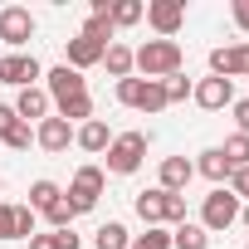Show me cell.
<instances>
[{
  "mask_svg": "<svg viewBox=\"0 0 249 249\" xmlns=\"http://www.w3.org/2000/svg\"><path fill=\"white\" fill-rule=\"evenodd\" d=\"M181 64H186V54L176 39H147L142 49H132V69H142V78H152V83L181 73Z\"/></svg>",
  "mask_w": 249,
  "mask_h": 249,
  "instance_id": "6da1fadb",
  "label": "cell"
},
{
  "mask_svg": "<svg viewBox=\"0 0 249 249\" xmlns=\"http://www.w3.org/2000/svg\"><path fill=\"white\" fill-rule=\"evenodd\" d=\"M117 103L122 107H137V112H166V88L152 83V78H122L117 83Z\"/></svg>",
  "mask_w": 249,
  "mask_h": 249,
  "instance_id": "7a4b0ae2",
  "label": "cell"
},
{
  "mask_svg": "<svg viewBox=\"0 0 249 249\" xmlns=\"http://www.w3.org/2000/svg\"><path fill=\"white\" fill-rule=\"evenodd\" d=\"M103 186H107L103 166H78V171H73V181H69V191H64V200L73 205V215H83V210H93V205H98Z\"/></svg>",
  "mask_w": 249,
  "mask_h": 249,
  "instance_id": "3957f363",
  "label": "cell"
},
{
  "mask_svg": "<svg viewBox=\"0 0 249 249\" xmlns=\"http://www.w3.org/2000/svg\"><path fill=\"white\" fill-rule=\"evenodd\" d=\"M142 157H147V132H122L107 147V171L112 176H132L142 166Z\"/></svg>",
  "mask_w": 249,
  "mask_h": 249,
  "instance_id": "277c9868",
  "label": "cell"
},
{
  "mask_svg": "<svg viewBox=\"0 0 249 249\" xmlns=\"http://www.w3.org/2000/svg\"><path fill=\"white\" fill-rule=\"evenodd\" d=\"M239 220V200L225 191V186H215L210 196H205V205H200V230L205 234H220V230H230Z\"/></svg>",
  "mask_w": 249,
  "mask_h": 249,
  "instance_id": "5b68a950",
  "label": "cell"
},
{
  "mask_svg": "<svg viewBox=\"0 0 249 249\" xmlns=\"http://www.w3.org/2000/svg\"><path fill=\"white\" fill-rule=\"evenodd\" d=\"M44 69L35 54H5L0 59V83H15V88H39Z\"/></svg>",
  "mask_w": 249,
  "mask_h": 249,
  "instance_id": "8992f818",
  "label": "cell"
},
{
  "mask_svg": "<svg viewBox=\"0 0 249 249\" xmlns=\"http://www.w3.org/2000/svg\"><path fill=\"white\" fill-rule=\"evenodd\" d=\"M0 39H5L10 49L30 44V39H35V15H30L25 5H5V10H0Z\"/></svg>",
  "mask_w": 249,
  "mask_h": 249,
  "instance_id": "52a82bcc",
  "label": "cell"
},
{
  "mask_svg": "<svg viewBox=\"0 0 249 249\" xmlns=\"http://www.w3.org/2000/svg\"><path fill=\"white\" fill-rule=\"evenodd\" d=\"M210 73L215 78H249V44H225V49H215L210 54Z\"/></svg>",
  "mask_w": 249,
  "mask_h": 249,
  "instance_id": "ba28073f",
  "label": "cell"
},
{
  "mask_svg": "<svg viewBox=\"0 0 249 249\" xmlns=\"http://www.w3.org/2000/svg\"><path fill=\"white\" fill-rule=\"evenodd\" d=\"M147 25H152L161 39H171V35L186 25V5H181V0H152V5H147Z\"/></svg>",
  "mask_w": 249,
  "mask_h": 249,
  "instance_id": "9c48e42d",
  "label": "cell"
},
{
  "mask_svg": "<svg viewBox=\"0 0 249 249\" xmlns=\"http://www.w3.org/2000/svg\"><path fill=\"white\" fill-rule=\"evenodd\" d=\"M191 98H196V103H200L205 112H220V107H230V103H234V83H230V78H215V73H210V78H200V83L191 88Z\"/></svg>",
  "mask_w": 249,
  "mask_h": 249,
  "instance_id": "30bf717a",
  "label": "cell"
},
{
  "mask_svg": "<svg viewBox=\"0 0 249 249\" xmlns=\"http://www.w3.org/2000/svg\"><path fill=\"white\" fill-rule=\"evenodd\" d=\"M44 93H49V103H64V98H78V93H88V83H83V73H73L69 64H59V69H49L44 73Z\"/></svg>",
  "mask_w": 249,
  "mask_h": 249,
  "instance_id": "8fae6325",
  "label": "cell"
},
{
  "mask_svg": "<svg viewBox=\"0 0 249 249\" xmlns=\"http://www.w3.org/2000/svg\"><path fill=\"white\" fill-rule=\"evenodd\" d=\"M0 142H5V147H15V152H30V142H35L30 122H20L10 103H0Z\"/></svg>",
  "mask_w": 249,
  "mask_h": 249,
  "instance_id": "7c38bea8",
  "label": "cell"
},
{
  "mask_svg": "<svg viewBox=\"0 0 249 249\" xmlns=\"http://www.w3.org/2000/svg\"><path fill=\"white\" fill-rule=\"evenodd\" d=\"M35 142L44 147V152H69V142H73V127L64 117H44L39 127H35Z\"/></svg>",
  "mask_w": 249,
  "mask_h": 249,
  "instance_id": "4fadbf2b",
  "label": "cell"
},
{
  "mask_svg": "<svg viewBox=\"0 0 249 249\" xmlns=\"http://www.w3.org/2000/svg\"><path fill=\"white\" fill-rule=\"evenodd\" d=\"M103 49L107 44H98V39H88V35H78V39H69V69L73 73H83V69H93V64H103Z\"/></svg>",
  "mask_w": 249,
  "mask_h": 249,
  "instance_id": "5bb4252c",
  "label": "cell"
},
{
  "mask_svg": "<svg viewBox=\"0 0 249 249\" xmlns=\"http://www.w3.org/2000/svg\"><path fill=\"white\" fill-rule=\"evenodd\" d=\"M10 107H15L20 122H44V117H49V93H44V88H20V98H15Z\"/></svg>",
  "mask_w": 249,
  "mask_h": 249,
  "instance_id": "9a60e30c",
  "label": "cell"
},
{
  "mask_svg": "<svg viewBox=\"0 0 249 249\" xmlns=\"http://www.w3.org/2000/svg\"><path fill=\"white\" fill-rule=\"evenodd\" d=\"M191 176H196V161H186V157H166V161H161V191L186 196Z\"/></svg>",
  "mask_w": 249,
  "mask_h": 249,
  "instance_id": "2e32d148",
  "label": "cell"
},
{
  "mask_svg": "<svg viewBox=\"0 0 249 249\" xmlns=\"http://www.w3.org/2000/svg\"><path fill=\"white\" fill-rule=\"evenodd\" d=\"M73 142H78L83 152H93V157H98V152H107V147H112V127H107L103 117H88L83 127L73 132Z\"/></svg>",
  "mask_w": 249,
  "mask_h": 249,
  "instance_id": "e0dca14e",
  "label": "cell"
},
{
  "mask_svg": "<svg viewBox=\"0 0 249 249\" xmlns=\"http://www.w3.org/2000/svg\"><path fill=\"white\" fill-rule=\"evenodd\" d=\"M196 171H200L205 181H215V186H225L234 166L225 161V152H220V147H205V152H200V161H196Z\"/></svg>",
  "mask_w": 249,
  "mask_h": 249,
  "instance_id": "ac0fdd59",
  "label": "cell"
},
{
  "mask_svg": "<svg viewBox=\"0 0 249 249\" xmlns=\"http://www.w3.org/2000/svg\"><path fill=\"white\" fill-rule=\"evenodd\" d=\"M137 215L147 220V230H152V225H166V191H161V186H157V191H142V196H137Z\"/></svg>",
  "mask_w": 249,
  "mask_h": 249,
  "instance_id": "d6986e66",
  "label": "cell"
},
{
  "mask_svg": "<svg viewBox=\"0 0 249 249\" xmlns=\"http://www.w3.org/2000/svg\"><path fill=\"white\" fill-rule=\"evenodd\" d=\"M171 249H210V234H205L200 225H191V220H181V225L171 230Z\"/></svg>",
  "mask_w": 249,
  "mask_h": 249,
  "instance_id": "ffe728a7",
  "label": "cell"
},
{
  "mask_svg": "<svg viewBox=\"0 0 249 249\" xmlns=\"http://www.w3.org/2000/svg\"><path fill=\"white\" fill-rule=\"evenodd\" d=\"M103 64H107V73L122 83V78H132V49L127 44H107L103 49Z\"/></svg>",
  "mask_w": 249,
  "mask_h": 249,
  "instance_id": "44dd1931",
  "label": "cell"
},
{
  "mask_svg": "<svg viewBox=\"0 0 249 249\" xmlns=\"http://www.w3.org/2000/svg\"><path fill=\"white\" fill-rule=\"evenodd\" d=\"M127 244H132V234H127V225H117V220L98 225V234H93V249H127Z\"/></svg>",
  "mask_w": 249,
  "mask_h": 249,
  "instance_id": "7402d4cb",
  "label": "cell"
},
{
  "mask_svg": "<svg viewBox=\"0 0 249 249\" xmlns=\"http://www.w3.org/2000/svg\"><path fill=\"white\" fill-rule=\"evenodd\" d=\"M59 117L69 122V127H73V122L83 127V122L93 117V98H88V93H78V98H64V103H59Z\"/></svg>",
  "mask_w": 249,
  "mask_h": 249,
  "instance_id": "603a6c76",
  "label": "cell"
},
{
  "mask_svg": "<svg viewBox=\"0 0 249 249\" xmlns=\"http://www.w3.org/2000/svg\"><path fill=\"white\" fill-rule=\"evenodd\" d=\"M112 30H117V25H112V10H93L88 25H83V35L98 39V44H112Z\"/></svg>",
  "mask_w": 249,
  "mask_h": 249,
  "instance_id": "cb8c5ba5",
  "label": "cell"
},
{
  "mask_svg": "<svg viewBox=\"0 0 249 249\" xmlns=\"http://www.w3.org/2000/svg\"><path fill=\"white\" fill-rule=\"evenodd\" d=\"M59 196H64V191H59L54 181H35V186H30V210L39 215V210H49V205H54Z\"/></svg>",
  "mask_w": 249,
  "mask_h": 249,
  "instance_id": "d4e9b609",
  "label": "cell"
},
{
  "mask_svg": "<svg viewBox=\"0 0 249 249\" xmlns=\"http://www.w3.org/2000/svg\"><path fill=\"white\" fill-rule=\"evenodd\" d=\"M30 249H78V234L73 230H54V234H35Z\"/></svg>",
  "mask_w": 249,
  "mask_h": 249,
  "instance_id": "484cf974",
  "label": "cell"
},
{
  "mask_svg": "<svg viewBox=\"0 0 249 249\" xmlns=\"http://www.w3.org/2000/svg\"><path fill=\"white\" fill-rule=\"evenodd\" d=\"M137 20H147L142 0H117V5H112V25H137Z\"/></svg>",
  "mask_w": 249,
  "mask_h": 249,
  "instance_id": "4316f807",
  "label": "cell"
},
{
  "mask_svg": "<svg viewBox=\"0 0 249 249\" xmlns=\"http://www.w3.org/2000/svg\"><path fill=\"white\" fill-rule=\"evenodd\" d=\"M220 152H225V161H230L234 171H239V166H249V137H244V132H234V137H230Z\"/></svg>",
  "mask_w": 249,
  "mask_h": 249,
  "instance_id": "83f0119b",
  "label": "cell"
},
{
  "mask_svg": "<svg viewBox=\"0 0 249 249\" xmlns=\"http://www.w3.org/2000/svg\"><path fill=\"white\" fill-rule=\"evenodd\" d=\"M127 249H171V230L152 225L147 234H132V244H127Z\"/></svg>",
  "mask_w": 249,
  "mask_h": 249,
  "instance_id": "f1b7e54d",
  "label": "cell"
},
{
  "mask_svg": "<svg viewBox=\"0 0 249 249\" xmlns=\"http://www.w3.org/2000/svg\"><path fill=\"white\" fill-rule=\"evenodd\" d=\"M39 234V215L30 205H15V239H35Z\"/></svg>",
  "mask_w": 249,
  "mask_h": 249,
  "instance_id": "f546056e",
  "label": "cell"
},
{
  "mask_svg": "<svg viewBox=\"0 0 249 249\" xmlns=\"http://www.w3.org/2000/svg\"><path fill=\"white\" fill-rule=\"evenodd\" d=\"M161 88H166V103H186L196 83H191L186 73H171V78H161Z\"/></svg>",
  "mask_w": 249,
  "mask_h": 249,
  "instance_id": "4dcf8cb0",
  "label": "cell"
},
{
  "mask_svg": "<svg viewBox=\"0 0 249 249\" xmlns=\"http://www.w3.org/2000/svg\"><path fill=\"white\" fill-rule=\"evenodd\" d=\"M44 215H49V225H54V230H73V205H69L64 196H59V200H54Z\"/></svg>",
  "mask_w": 249,
  "mask_h": 249,
  "instance_id": "1f68e13d",
  "label": "cell"
},
{
  "mask_svg": "<svg viewBox=\"0 0 249 249\" xmlns=\"http://www.w3.org/2000/svg\"><path fill=\"white\" fill-rule=\"evenodd\" d=\"M230 196H234V200H249V166L230 171Z\"/></svg>",
  "mask_w": 249,
  "mask_h": 249,
  "instance_id": "d6a6232c",
  "label": "cell"
},
{
  "mask_svg": "<svg viewBox=\"0 0 249 249\" xmlns=\"http://www.w3.org/2000/svg\"><path fill=\"white\" fill-rule=\"evenodd\" d=\"M166 220H171V225L186 220V196H171V191H166Z\"/></svg>",
  "mask_w": 249,
  "mask_h": 249,
  "instance_id": "836d02e7",
  "label": "cell"
},
{
  "mask_svg": "<svg viewBox=\"0 0 249 249\" xmlns=\"http://www.w3.org/2000/svg\"><path fill=\"white\" fill-rule=\"evenodd\" d=\"M0 239H15V205L0 200Z\"/></svg>",
  "mask_w": 249,
  "mask_h": 249,
  "instance_id": "e575fe53",
  "label": "cell"
},
{
  "mask_svg": "<svg viewBox=\"0 0 249 249\" xmlns=\"http://www.w3.org/2000/svg\"><path fill=\"white\" fill-rule=\"evenodd\" d=\"M234 107V122H239V132L249 137V98H239V103H230Z\"/></svg>",
  "mask_w": 249,
  "mask_h": 249,
  "instance_id": "d590c367",
  "label": "cell"
},
{
  "mask_svg": "<svg viewBox=\"0 0 249 249\" xmlns=\"http://www.w3.org/2000/svg\"><path fill=\"white\" fill-rule=\"evenodd\" d=\"M234 25L249 35V0H234Z\"/></svg>",
  "mask_w": 249,
  "mask_h": 249,
  "instance_id": "8d00e7d4",
  "label": "cell"
},
{
  "mask_svg": "<svg viewBox=\"0 0 249 249\" xmlns=\"http://www.w3.org/2000/svg\"><path fill=\"white\" fill-rule=\"evenodd\" d=\"M239 220H244V225H249V205H239Z\"/></svg>",
  "mask_w": 249,
  "mask_h": 249,
  "instance_id": "74e56055",
  "label": "cell"
},
{
  "mask_svg": "<svg viewBox=\"0 0 249 249\" xmlns=\"http://www.w3.org/2000/svg\"><path fill=\"white\" fill-rule=\"evenodd\" d=\"M244 249H249V244H244Z\"/></svg>",
  "mask_w": 249,
  "mask_h": 249,
  "instance_id": "f35d334b",
  "label": "cell"
}]
</instances>
